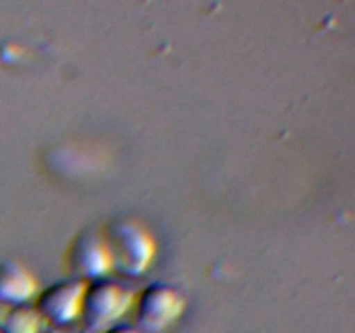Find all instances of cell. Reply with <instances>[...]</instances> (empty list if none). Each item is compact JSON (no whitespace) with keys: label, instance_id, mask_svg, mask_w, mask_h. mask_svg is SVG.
<instances>
[{"label":"cell","instance_id":"cell-1","mask_svg":"<svg viewBox=\"0 0 355 333\" xmlns=\"http://www.w3.org/2000/svg\"><path fill=\"white\" fill-rule=\"evenodd\" d=\"M101 234L113 273L141 278L155 262L156 241L142 222L132 217H114L104 225Z\"/></svg>","mask_w":355,"mask_h":333},{"label":"cell","instance_id":"cell-2","mask_svg":"<svg viewBox=\"0 0 355 333\" xmlns=\"http://www.w3.org/2000/svg\"><path fill=\"white\" fill-rule=\"evenodd\" d=\"M134 305V293L118 281L104 280L87 283L80 319L87 333H104L116 325Z\"/></svg>","mask_w":355,"mask_h":333},{"label":"cell","instance_id":"cell-3","mask_svg":"<svg viewBox=\"0 0 355 333\" xmlns=\"http://www.w3.org/2000/svg\"><path fill=\"white\" fill-rule=\"evenodd\" d=\"M134 305L139 328L149 333H159L182 316L186 300L172 284L153 283L141 291Z\"/></svg>","mask_w":355,"mask_h":333},{"label":"cell","instance_id":"cell-4","mask_svg":"<svg viewBox=\"0 0 355 333\" xmlns=\"http://www.w3.org/2000/svg\"><path fill=\"white\" fill-rule=\"evenodd\" d=\"M64 262L69 276L85 283L104 280L111 273L110 255L103 234L96 229H83L75 236L66 250Z\"/></svg>","mask_w":355,"mask_h":333},{"label":"cell","instance_id":"cell-5","mask_svg":"<svg viewBox=\"0 0 355 333\" xmlns=\"http://www.w3.org/2000/svg\"><path fill=\"white\" fill-rule=\"evenodd\" d=\"M85 288V281L73 278L59 281L38 295L35 309L44 323H51L54 326L71 325L80 319Z\"/></svg>","mask_w":355,"mask_h":333},{"label":"cell","instance_id":"cell-6","mask_svg":"<svg viewBox=\"0 0 355 333\" xmlns=\"http://www.w3.org/2000/svg\"><path fill=\"white\" fill-rule=\"evenodd\" d=\"M38 283L33 274L16 260L0 262V304L24 305L37 295Z\"/></svg>","mask_w":355,"mask_h":333},{"label":"cell","instance_id":"cell-7","mask_svg":"<svg viewBox=\"0 0 355 333\" xmlns=\"http://www.w3.org/2000/svg\"><path fill=\"white\" fill-rule=\"evenodd\" d=\"M44 319L30 304H0V333H40Z\"/></svg>","mask_w":355,"mask_h":333},{"label":"cell","instance_id":"cell-8","mask_svg":"<svg viewBox=\"0 0 355 333\" xmlns=\"http://www.w3.org/2000/svg\"><path fill=\"white\" fill-rule=\"evenodd\" d=\"M104 333H139V330H135L134 326L128 325H114L110 330H106Z\"/></svg>","mask_w":355,"mask_h":333}]
</instances>
